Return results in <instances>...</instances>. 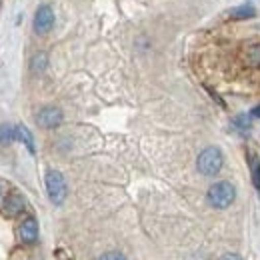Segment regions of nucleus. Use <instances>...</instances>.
Returning <instances> with one entry per match:
<instances>
[{
    "mask_svg": "<svg viewBox=\"0 0 260 260\" xmlns=\"http://www.w3.org/2000/svg\"><path fill=\"white\" fill-rule=\"evenodd\" d=\"M16 140V126L2 124L0 126V144H10Z\"/></svg>",
    "mask_w": 260,
    "mask_h": 260,
    "instance_id": "obj_11",
    "label": "nucleus"
},
{
    "mask_svg": "<svg viewBox=\"0 0 260 260\" xmlns=\"http://www.w3.org/2000/svg\"><path fill=\"white\" fill-rule=\"evenodd\" d=\"M254 14H256V10H254L252 4H242V6H236V8L230 12V18L242 20V18H250V16H254Z\"/></svg>",
    "mask_w": 260,
    "mask_h": 260,
    "instance_id": "obj_10",
    "label": "nucleus"
},
{
    "mask_svg": "<svg viewBox=\"0 0 260 260\" xmlns=\"http://www.w3.org/2000/svg\"><path fill=\"white\" fill-rule=\"evenodd\" d=\"M36 122L42 128H56L62 122V112L56 106H44L36 114Z\"/></svg>",
    "mask_w": 260,
    "mask_h": 260,
    "instance_id": "obj_4",
    "label": "nucleus"
},
{
    "mask_svg": "<svg viewBox=\"0 0 260 260\" xmlns=\"http://www.w3.org/2000/svg\"><path fill=\"white\" fill-rule=\"evenodd\" d=\"M18 238L24 244H34L38 240V222L34 220L32 216L24 218L22 224L18 226Z\"/></svg>",
    "mask_w": 260,
    "mask_h": 260,
    "instance_id": "obj_6",
    "label": "nucleus"
},
{
    "mask_svg": "<svg viewBox=\"0 0 260 260\" xmlns=\"http://www.w3.org/2000/svg\"><path fill=\"white\" fill-rule=\"evenodd\" d=\"M98 260H126V256L122 254V252H116V250H112V252H104L102 256Z\"/></svg>",
    "mask_w": 260,
    "mask_h": 260,
    "instance_id": "obj_14",
    "label": "nucleus"
},
{
    "mask_svg": "<svg viewBox=\"0 0 260 260\" xmlns=\"http://www.w3.org/2000/svg\"><path fill=\"white\" fill-rule=\"evenodd\" d=\"M234 198H236V190H234V186H232L228 180L214 182V184L208 188V192H206L208 204L214 206V208H220V210L228 208V206L234 202Z\"/></svg>",
    "mask_w": 260,
    "mask_h": 260,
    "instance_id": "obj_1",
    "label": "nucleus"
},
{
    "mask_svg": "<svg viewBox=\"0 0 260 260\" xmlns=\"http://www.w3.org/2000/svg\"><path fill=\"white\" fill-rule=\"evenodd\" d=\"M234 124H236V128L244 130V132L250 128V120H246V116H238V118L234 120Z\"/></svg>",
    "mask_w": 260,
    "mask_h": 260,
    "instance_id": "obj_15",
    "label": "nucleus"
},
{
    "mask_svg": "<svg viewBox=\"0 0 260 260\" xmlns=\"http://www.w3.org/2000/svg\"><path fill=\"white\" fill-rule=\"evenodd\" d=\"M248 168H250L252 184L260 194V158L256 156V152H248Z\"/></svg>",
    "mask_w": 260,
    "mask_h": 260,
    "instance_id": "obj_9",
    "label": "nucleus"
},
{
    "mask_svg": "<svg viewBox=\"0 0 260 260\" xmlns=\"http://www.w3.org/2000/svg\"><path fill=\"white\" fill-rule=\"evenodd\" d=\"M250 114H252V116H256V118H260V106H256V108H254Z\"/></svg>",
    "mask_w": 260,
    "mask_h": 260,
    "instance_id": "obj_17",
    "label": "nucleus"
},
{
    "mask_svg": "<svg viewBox=\"0 0 260 260\" xmlns=\"http://www.w3.org/2000/svg\"><path fill=\"white\" fill-rule=\"evenodd\" d=\"M46 192H48V198L54 206H60L64 202L66 194H68V186H66L62 172H58V170L46 172Z\"/></svg>",
    "mask_w": 260,
    "mask_h": 260,
    "instance_id": "obj_3",
    "label": "nucleus"
},
{
    "mask_svg": "<svg viewBox=\"0 0 260 260\" xmlns=\"http://www.w3.org/2000/svg\"><path fill=\"white\" fill-rule=\"evenodd\" d=\"M46 68V54H36L32 60V70L34 72H42Z\"/></svg>",
    "mask_w": 260,
    "mask_h": 260,
    "instance_id": "obj_13",
    "label": "nucleus"
},
{
    "mask_svg": "<svg viewBox=\"0 0 260 260\" xmlns=\"http://www.w3.org/2000/svg\"><path fill=\"white\" fill-rule=\"evenodd\" d=\"M222 162H224V158H222L220 148L208 146V148H204V150L198 154V158H196V168H198V172L204 174V176H216V174L220 172V168H222Z\"/></svg>",
    "mask_w": 260,
    "mask_h": 260,
    "instance_id": "obj_2",
    "label": "nucleus"
},
{
    "mask_svg": "<svg viewBox=\"0 0 260 260\" xmlns=\"http://www.w3.org/2000/svg\"><path fill=\"white\" fill-rule=\"evenodd\" d=\"M26 208V202H24V196L18 194V192H12V194L6 196V200H4V208H2V212L6 214V216H10V218H14V216H18L22 210Z\"/></svg>",
    "mask_w": 260,
    "mask_h": 260,
    "instance_id": "obj_7",
    "label": "nucleus"
},
{
    "mask_svg": "<svg viewBox=\"0 0 260 260\" xmlns=\"http://www.w3.org/2000/svg\"><path fill=\"white\" fill-rule=\"evenodd\" d=\"M52 26H54V12L50 6L44 4L34 14V30L36 34H46L52 30Z\"/></svg>",
    "mask_w": 260,
    "mask_h": 260,
    "instance_id": "obj_5",
    "label": "nucleus"
},
{
    "mask_svg": "<svg viewBox=\"0 0 260 260\" xmlns=\"http://www.w3.org/2000/svg\"><path fill=\"white\" fill-rule=\"evenodd\" d=\"M248 64L252 66H258L260 64V44H250V48L244 52Z\"/></svg>",
    "mask_w": 260,
    "mask_h": 260,
    "instance_id": "obj_12",
    "label": "nucleus"
},
{
    "mask_svg": "<svg viewBox=\"0 0 260 260\" xmlns=\"http://www.w3.org/2000/svg\"><path fill=\"white\" fill-rule=\"evenodd\" d=\"M16 140H20V142L26 146V150H28L30 154H34V152H36V148H34L32 132L26 128L24 124H18V126H16Z\"/></svg>",
    "mask_w": 260,
    "mask_h": 260,
    "instance_id": "obj_8",
    "label": "nucleus"
},
{
    "mask_svg": "<svg viewBox=\"0 0 260 260\" xmlns=\"http://www.w3.org/2000/svg\"><path fill=\"white\" fill-rule=\"evenodd\" d=\"M220 260H242V258H240L238 254H234V252H230V254H224V256H222V258H220Z\"/></svg>",
    "mask_w": 260,
    "mask_h": 260,
    "instance_id": "obj_16",
    "label": "nucleus"
}]
</instances>
